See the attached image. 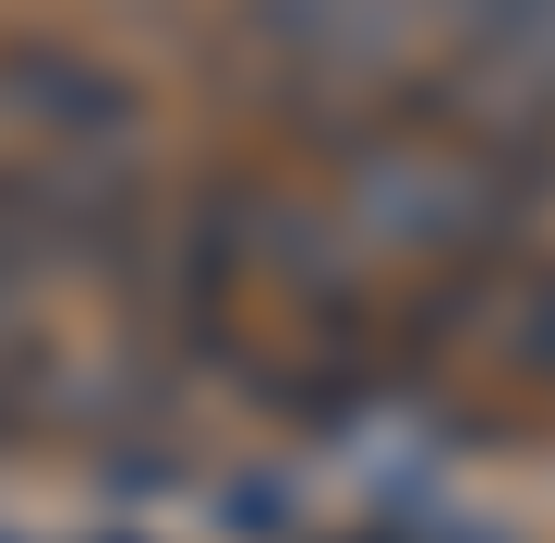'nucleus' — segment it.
<instances>
[{"label": "nucleus", "mask_w": 555, "mask_h": 543, "mask_svg": "<svg viewBox=\"0 0 555 543\" xmlns=\"http://www.w3.org/2000/svg\"><path fill=\"white\" fill-rule=\"evenodd\" d=\"M519 145L472 121H423V133H362L338 157V230L387 242V254H483L519 230Z\"/></svg>", "instance_id": "1"}, {"label": "nucleus", "mask_w": 555, "mask_h": 543, "mask_svg": "<svg viewBox=\"0 0 555 543\" xmlns=\"http://www.w3.org/2000/svg\"><path fill=\"white\" fill-rule=\"evenodd\" d=\"M435 0H254V49L314 98H423Z\"/></svg>", "instance_id": "2"}, {"label": "nucleus", "mask_w": 555, "mask_h": 543, "mask_svg": "<svg viewBox=\"0 0 555 543\" xmlns=\"http://www.w3.org/2000/svg\"><path fill=\"white\" fill-rule=\"evenodd\" d=\"M0 121L13 157H133L145 98L85 49H0Z\"/></svg>", "instance_id": "3"}, {"label": "nucleus", "mask_w": 555, "mask_h": 543, "mask_svg": "<svg viewBox=\"0 0 555 543\" xmlns=\"http://www.w3.org/2000/svg\"><path fill=\"white\" fill-rule=\"evenodd\" d=\"M507 362H531V375H555V279L519 302V326H507Z\"/></svg>", "instance_id": "4"}]
</instances>
